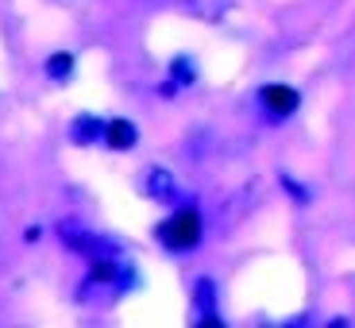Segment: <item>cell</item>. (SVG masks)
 <instances>
[{"label": "cell", "mask_w": 355, "mask_h": 328, "mask_svg": "<svg viewBox=\"0 0 355 328\" xmlns=\"http://www.w3.org/2000/svg\"><path fill=\"white\" fill-rule=\"evenodd\" d=\"M159 240L166 243L170 251L197 248V240H201V216H197V209H182V213H174L170 221H162L159 224Z\"/></svg>", "instance_id": "obj_1"}, {"label": "cell", "mask_w": 355, "mask_h": 328, "mask_svg": "<svg viewBox=\"0 0 355 328\" xmlns=\"http://www.w3.org/2000/svg\"><path fill=\"white\" fill-rule=\"evenodd\" d=\"M259 97H263L266 112H275V116H290V112H297V105H302L297 89H290V85H266Z\"/></svg>", "instance_id": "obj_2"}, {"label": "cell", "mask_w": 355, "mask_h": 328, "mask_svg": "<svg viewBox=\"0 0 355 328\" xmlns=\"http://www.w3.org/2000/svg\"><path fill=\"white\" fill-rule=\"evenodd\" d=\"M105 139H108V147H116V151H128V147H135L139 132H135L132 120H112V124H105Z\"/></svg>", "instance_id": "obj_3"}, {"label": "cell", "mask_w": 355, "mask_h": 328, "mask_svg": "<svg viewBox=\"0 0 355 328\" xmlns=\"http://www.w3.org/2000/svg\"><path fill=\"white\" fill-rule=\"evenodd\" d=\"M70 66H73V58H70V54H54L51 62H46V70H51L54 78H70Z\"/></svg>", "instance_id": "obj_4"}, {"label": "cell", "mask_w": 355, "mask_h": 328, "mask_svg": "<svg viewBox=\"0 0 355 328\" xmlns=\"http://www.w3.org/2000/svg\"><path fill=\"white\" fill-rule=\"evenodd\" d=\"M93 135H97V124H93V120H78V128H73V139H78V143H89Z\"/></svg>", "instance_id": "obj_5"}]
</instances>
